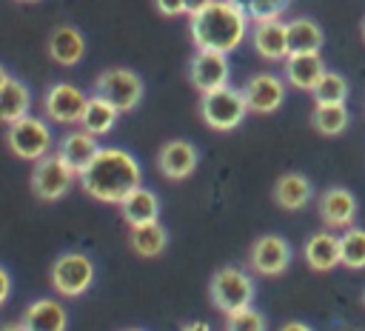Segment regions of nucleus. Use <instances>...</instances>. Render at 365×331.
Wrapping results in <instances>:
<instances>
[{"label":"nucleus","mask_w":365,"mask_h":331,"mask_svg":"<svg viewBox=\"0 0 365 331\" xmlns=\"http://www.w3.org/2000/svg\"><path fill=\"white\" fill-rule=\"evenodd\" d=\"M80 185L88 197L120 205L134 188L143 185V166L125 148H100L80 174Z\"/></svg>","instance_id":"obj_1"},{"label":"nucleus","mask_w":365,"mask_h":331,"mask_svg":"<svg viewBox=\"0 0 365 331\" xmlns=\"http://www.w3.org/2000/svg\"><path fill=\"white\" fill-rule=\"evenodd\" d=\"M188 31L197 51H220L228 54L242 46L251 31L248 14L231 0H214L205 9L188 14Z\"/></svg>","instance_id":"obj_2"},{"label":"nucleus","mask_w":365,"mask_h":331,"mask_svg":"<svg viewBox=\"0 0 365 331\" xmlns=\"http://www.w3.org/2000/svg\"><path fill=\"white\" fill-rule=\"evenodd\" d=\"M254 294H257L254 280L242 268H237V265L217 268L211 282H208V297H211L214 308L222 311L225 317L240 311V308H248L254 302Z\"/></svg>","instance_id":"obj_3"},{"label":"nucleus","mask_w":365,"mask_h":331,"mask_svg":"<svg viewBox=\"0 0 365 331\" xmlns=\"http://www.w3.org/2000/svg\"><path fill=\"white\" fill-rule=\"evenodd\" d=\"M248 114L242 88L222 86L217 91H208L200 97V117L214 131H234Z\"/></svg>","instance_id":"obj_4"},{"label":"nucleus","mask_w":365,"mask_h":331,"mask_svg":"<svg viewBox=\"0 0 365 331\" xmlns=\"http://www.w3.org/2000/svg\"><path fill=\"white\" fill-rule=\"evenodd\" d=\"M94 94L103 97L106 103H111L120 114H125V111L137 108V103L143 100V80L137 71L114 66V68H106L97 74Z\"/></svg>","instance_id":"obj_5"},{"label":"nucleus","mask_w":365,"mask_h":331,"mask_svg":"<svg viewBox=\"0 0 365 331\" xmlns=\"http://www.w3.org/2000/svg\"><path fill=\"white\" fill-rule=\"evenodd\" d=\"M6 143H9L11 154H17L20 160L37 163V160H43L46 154H51L54 137H51V126H48L43 117H31V114H29V117L17 120L14 126H9Z\"/></svg>","instance_id":"obj_6"},{"label":"nucleus","mask_w":365,"mask_h":331,"mask_svg":"<svg viewBox=\"0 0 365 331\" xmlns=\"http://www.w3.org/2000/svg\"><path fill=\"white\" fill-rule=\"evenodd\" d=\"M77 177H80V174H77L57 151H51V154H46L43 160L34 163L31 188H34V194H37L40 200L54 203V200H60V197L68 194V188L74 185Z\"/></svg>","instance_id":"obj_7"},{"label":"nucleus","mask_w":365,"mask_h":331,"mask_svg":"<svg viewBox=\"0 0 365 331\" xmlns=\"http://www.w3.org/2000/svg\"><path fill=\"white\" fill-rule=\"evenodd\" d=\"M94 282V263L80 251H66L51 265V288L60 297H80Z\"/></svg>","instance_id":"obj_8"},{"label":"nucleus","mask_w":365,"mask_h":331,"mask_svg":"<svg viewBox=\"0 0 365 331\" xmlns=\"http://www.w3.org/2000/svg\"><path fill=\"white\" fill-rule=\"evenodd\" d=\"M86 103H88V94L80 86H74V83H51L46 88V94H43V114L51 123L71 126V123H80Z\"/></svg>","instance_id":"obj_9"},{"label":"nucleus","mask_w":365,"mask_h":331,"mask_svg":"<svg viewBox=\"0 0 365 331\" xmlns=\"http://www.w3.org/2000/svg\"><path fill=\"white\" fill-rule=\"evenodd\" d=\"M248 265L257 277H279L291 265V245L279 234H262L248 248Z\"/></svg>","instance_id":"obj_10"},{"label":"nucleus","mask_w":365,"mask_h":331,"mask_svg":"<svg viewBox=\"0 0 365 331\" xmlns=\"http://www.w3.org/2000/svg\"><path fill=\"white\" fill-rule=\"evenodd\" d=\"M188 80L200 94L217 91L222 86H228L231 80V63L228 54L220 51H197L188 63Z\"/></svg>","instance_id":"obj_11"},{"label":"nucleus","mask_w":365,"mask_h":331,"mask_svg":"<svg viewBox=\"0 0 365 331\" xmlns=\"http://www.w3.org/2000/svg\"><path fill=\"white\" fill-rule=\"evenodd\" d=\"M242 97H245L248 111H254V114H274L285 103V83L277 74L262 71V74H254L242 86Z\"/></svg>","instance_id":"obj_12"},{"label":"nucleus","mask_w":365,"mask_h":331,"mask_svg":"<svg viewBox=\"0 0 365 331\" xmlns=\"http://www.w3.org/2000/svg\"><path fill=\"white\" fill-rule=\"evenodd\" d=\"M197 163H200V154H197L194 143H188V140H168L157 151V168H160V174L165 180H174V183L188 180L194 174Z\"/></svg>","instance_id":"obj_13"},{"label":"nucleus","mask_w":365,"mask_h":331,"mask_svg":"<svg viewBox=\"0 0 365 331\" xmlns=\"http://www.w3.org/2000/svg\"><path fill=\"white\" fill-rule=\"evenodd\" d=\"M251 46L262 60H285L288 57V23L279 17L251 23Z\"/></svg>","instance_id":"obj_14"},{"label":"nucleus","mask_w":365,"mask_h":331,"mask_svg":"<svg viewBox=\"0 0 365 331\" xmlns=\"http://www.w3.org/2000/svg\"><path fill=\"white\" fill-rule=\"evenodd\" d=\"M319 220L325 223V228H351L356 220V197L342 188L334 185L328 191H322L319 197Z\"/></svg>","instance_id":"obj_15"},{"label":"nucleus","mask_w":365,"mask_h":331,"mask_svg":"<svg viewBox=\"0 0 365 331\" xmlns=\"http://www.w3.org/2000/svg\"><path fill=\"white\" fill-rule=\"evenodd\" d=\"M20 322L26 325V331H66L68 314L54 297H40L23 311Z\"/></svg>","instance_id":"obj_16"},{"label":"nucleus","mask_w":365,"mask_h":331,"mask_svg":"<svg viewBox=\"0 0 365 331\" xmlns=\"http://www.w3.org/2000/svg\"><path fill=\"white\" fill-rule=\"evenodd\" d=\"M325 71L328 68H325V60H322L319 51L288 54L285 57V80H288V86H294L299 91H311Z\"/></svg>","instance_id":"obj_17"},{"label":"nucleus","mask_w":365,"mask_h":331,"mask_svg":"<svg viewBox=\"0 0 365 331\" xmlns=\"http://www.w3.org/2000/svg\"><path fill=\"white\" fill-rule=\"evenodd\" d=\"M103 146L97 143V137L94 134H88V131H83V128H77V131H68L63 140H60V146H57V154L77 171V174H83L86 168H88V163L97 157V151H100Z\"/></svg>","instance_id":"obj_18"},{"label":"nucleus","mask_w":365,"mask_h":331,"mask_svg":"<svg viewBox=\"0 0 365 331\" xmlns=\"http://www.w3.org/2000/svg\"><path fill=\"white\" fill-rule=\"evenodd\" d=\"M86 54V37L80 29L74 26H60L51 31L48 37V57L57 63V66H77Z\"/></svg>","instance_id":"obj_19"},{"label":"nucleus","mask_w":365,"mask_h":331,"mask_svg":"<svg viewBox=\"0 0 365 331\" xmlns=\"http://www.w3.org/2000/svg\"><path fill=\"white\" fill-rule=\"evenodd\" d=\"M311 194H314V188H311L308 177L299 174V171H288V174L277 177V183H274V203L279 208H285V211L305 208L308 200H311Z\"/></svg>","instance_id":"obj_20"},{"label":"nucleus","mask_w":365,"mask_h":331,"mask_svg":"<svg viewBox=\"0 0 365 331\" xmlns=\"http://www.w3.org/2000/svg\"><path fill=\"white\" fill-rule=\"evenodd\" d=\"M302 257L314 271H331L339 265V237L331 231H317L305 240Z\"/></svg>","instance_id":"obj_21"},{"label":"nucleus","mask_w":365,"mask_h":331,"mask_svg":"<svg viewBox=\"0 0 365 331\" xmlns=\"http://www.w3.org/2000/svg\"><path fill=\"white\" fill-rule=\"evenodd\" d=\"M123 220L128 225H145V223H157L160 220V197L151 188H134L123 203H120Z\"/></svg>","instance_id":"obj_22"},{"label":"nucleus","mask_w":365,"mask_h":331,"mask_svg":"<svg viewBox=\"0 0 365 331\" xmlns=\"http://www.w3.org/2000/svg\"><path fill=\"white\" fill-rule=\"evenodd\" d=\"M31 111V91L23 80L9 77V83L0 88V123L14 126L17 120L29 117Z\"/></svg>","instance_id":"obj_23"},{"label":"nucleus","mask_w":365,"mask_h":331,"mask_svg":"<svg viewBox=\"0 0 365 331\" xmlns=\"http://www.w3.org/2000/svg\"><path fill=\"white\" fill-rule=\"evenodd\" d=\"M128 245L137 257H160L168 245V231L165 225L157 220V223H145V225H131V234H128Z\"/></svg>","instance_id":"obj_24"},{"label":"nucleus","mask_w":365,"mask_h":331,"mask_svg":"<svg viewBox=\"0 0 365 331\" xmlns=\"http://www.w3.org/2000/svg\"><path fill=\"white\" fill-rule=\"evenodd\" d=\"M325 43V34L319 29V23L308 20V17H294L288 20V54H308V51H319Z\"/></svg>","instance_id":"obj_25"},{"label":"nucleus","mask_w":365,"mask_h":331,"mask_svg":"<svg viewBox=\"0 0 365 331\" xmlns=\"http://www.w3.org/2000/svg\"><path fill=\"white\" fill-rule=\"evenodd\" d=\"M117 117H120V111H117L111 103H106L103 97L91 94L88 103H86V108H83L80 128L88 131V134H94V137H103V134H108V131L114 128Z\"/></svg>","instance_id":"obj_26"},{"label":"nucleus","mask_w":365,"mask_h":331,"mask_svg":"<svg viewBox=\"0 0 365 331\" xmlns=\"http://www.w3.org/2000/svg\"><path fill=\"white\" fill-rule=\"evenodd\" d=\"M311 126L325 134V137H336L348 128V108L345 103H317L311 111Z\"/></svg>","instance_id":"obj_27"},{"label":"nucleus","mask_w":365,"mask_h":331,"mask_svg":"<svg viewBox=\"0 0 365 331\" xmlns=\"http://www.w3.org/2000/svg\"><path fill=\"white\" fill-rule=\"evenodd\" d=\"M339 265L351 271L365 268V228H345L339 237Z\"/></svg>","instance_id":"obj_28"},{"label":"nucleus","mask_w":365,"mask_h":331,"mask_svg":"<svg viewBox=\"0 0 365 331\" xmlns=\"http://www.w3.org/2000/svg\"><path fill=\"white\" fill-rule=\"evenodd\" d=\"M314 103H345L348 97V80L336 71H325L319 77V83L311 88Z\"/></svg>","instance_id":"obj_29"},{"label":"nucleus","mask_w":365,"mask_h":331,"mask_svg":"<svg viewBox=\"0 0 365 331\" xmlns=\"http://www.w3.org/2000/svg\"><path fill=\"white\" fill-rule=\"evenodd\" d=\"M231 3H237V6L248 14V20H251V23H257V20L279 17V14L288 9V3H291V0H231Z\"/></svg>","instance_id":"obj_30"},{"label":"nucleus","mask_w":365,"mask_h":331,"mask_svg":"<svg viewBox=\"0 0 365 331\" xmlns=\"http://www.w3.org/2000/svg\"><path fill=\"white\" fill-rule=\"evenodd\" d=\"M225 331H265V317L257 308H240L225 317Z\"/></svg>","instance_id":"obj_31"},{"label":"nucleus","mask_w":365,"mask_h":331,"mask_svg":"<svg viewBox=\"0 0 365 331\" xmlns=\"http://www.w3.org/2000/svg\"><path fill=\"white\" fill-rule=\"evenodd\" d=\"M157 11L165 14V17H180V14H188L185 11V0H154Z\"/></svg>","instance_id":"obj_32"},{"label":"nucleus","mask_w":365,"mask_h":331,"mask_svg":"<svg viewBox=\"0 0 365 331\" xmlns=\"http://www.w3.org/2000/svg\"><path fill=\"white\" fill-rule=\"evenodd\" d=\"M11 297V274L6 265H0V305Z\"/></svg>","instance_id":"obj_33"},{"label":"nucleus","mask_w":365,"mask_h":331,"mask_svg":"<svg viewBox=\"0 0 365 331\" xmlns=\"http://www.w3.org/2000/svg\"><path fill=\"white\" fill-rule=\"evenodd\" d=\"M208 3H214V0H185V11H188V14H194V11L205 9Z\"/></svg>","instance_id":"obj_34"},{"label":"nucleus","mask_w":365,"mask_h":331,"mask_svg":"<svg viewBox=\"0 0 365 331\" xmlns=\"http://www.w3.org/2000/svg\"><path fill=\"white\" fill-rule=\"evenodd\" d=\"M279 331H314L311 325H305V322H299V320H294V322H285Z\"/></svg>","instance_id":"obj_35"},{"label":"nucleus","mask_w":365,"mask_h":331,"mask_svg":"<svg viewBox=\"0 0 365 331\" xmlns=\"http://www.w3.org/2000/svg\"><path fill=\"white\" fill-rule=\"evenodd\" d=\"M180 331H211V325L200 320V322H185V325H182Z\"/></svg>","instance_id":"obj_36"},{"label":"nucleus","mask_w":365,"mask_h":331,"mask_svg":"<svg viewBox=\"0 0 365 331\" xmlns=\"http://www.w3.org/2000/svg\"><path fill=\"white\" fill-rule=\"evenodd\" d=\"M0 331H26V325L23 322H6V325H0Z\"/></svg>","instance_id":"obj_37"},{"label":"nucleus","mask_w":365,"mask_h":331,"mask_svg":"<svg viewBox=\"0 0 365 331\" xmlns=\"http://www.w3.org/2000/svg\"><path fill=\"white\" fill-rule=\"evenodd\" d=\"M9 77H11V74H9V71H6V66L0 63V88H3L6 83H9Z\"/></svg>","instance_id":"obj_38"},{"label":"nucleus","mask_w":365,"mask_h":331,"mask_svg":"<svg viewBox=\"0 0 365 331\" xmlns=\"http://www.w3.org/2000/svg\"><path fill=\"white\" fill-rule=\"evenodd\" d=\"M359 31H362V40H365V17H362V26H359Z\"/></svg>","instance_id":"obj_39"},{"label":"nucleus","mask_w":365,"mask_h":331,"mask_svg":"<svg viewBox=\"0 0 365 331\" xmlns=\"http://www.w3.org/2000/svg\"><path fill=\"white\" fill-rule=\"evenodd\" d=\"M120 331H143V328H120Z\"/></svg>","instance_id":"obj_40"},{"label":"nucleus","mask_w":365,"mask_h":331,"mask_svg":"<svg viewBox=\"0 0 365 331\" xmlns=\"http://www.w3.org/2000/svg\"><path fill=\"white\" fill-rule=\"evenodd\" d=\"M20 3H37V0H20Z\"/></svg>","instance_id":"obj_41"},{"label":"nucleus","mask_w":365,"mask_h":331,"mask_svg":"<svg viewBox=\"0 0 365 331\" xmlns=\"http://www.w3.org/2000/svg\"><path fill=\"white\" fill-rule=\"evenodd\" d=\"M362 302H365V294H362Z\"/></svg>","instance_id":"obj_42"}]
</instances>
